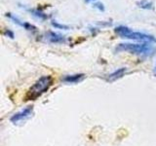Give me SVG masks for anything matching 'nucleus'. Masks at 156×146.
<instances>
[{
	"mask_svg": "<svg viewBox=\"0 0 156 146\" xmlns=\"http://www.w3.org/2000/svg\"><path fill=\"white\" fill-rule=\"evenodd\" d=\"M117 52H128L135 55H151L154 52L153 47L150 43L133 44V43H121L116 47Z\"/></svg>",
	"mask_w": 156,
	"mask_h": 146,
	"instance_id": "7ed1b4c3",
	"label": "nucleus"
},
{
	"mask_svg": "<svg viewBox=\"0 0 156 146\" xmlns=\"http://www.w3.org/2000/svg\"><path fill=\"white\" fill-rule=\"evenodd\" d=\"M115 32L118 34L121 38L131 39L136 41H143L144 43H155L156 39L154 36L150 34H146L139 31H133L131 28L125 26H119L115 28Z\"/></svg>",
	"mask_w": 156,
	"mask_h": 146,
	"instance_id": "f03ea898",
	"label": "nucleus"
},
{
	"mask_svg": "<svg viewBox=\"0 0 156 146\" xmlns=\"http://www.w3.org/2000/svg\"><path fill=\"white\" fill-rule=\"evenodd\" d=\"M86 3H90V2H94V1H97V0H84Z\"/></svg>",
	"mask_w": 156,
	"mask_h": 146,
	"instance_id": "4468645a",
	"label": "nucleus"
},
{
	"mask_svg": "<svg viewBox=\"0 0 156 146\" xmlns=\"http://www.w3.org/2000/svg\"><path fill=\"white\" fill-rule=\"evenodd\" d=\"M26 10L27 12L30 13V15H32L33 17L40 19V21H46L48 19L47 14H45L43 11H41V10H39L38 8H27Z\"/></svg>",
	"mask_w": 156,
	"mask_h": 146,
	"instance_id": "0eeeda50",
	"label": "nucleus"
},
{
	"mask_svg": "<svg viewBox=\"0 0 156 146\" xmlns=\"http://www.w3.org/2000/svg\"><path fill=\"white\" fill-rule=\"evenodd\" d=\"M8 19H10L11 21L14 23H16L18 24L19 26H22L23 27L24 29H27V30H29V31H36V27L32 26L31 23H28L27 22H23L22 21L21 19L18 18L17 16H15V15H13L12 13H6V15H5Z\"/></svg>",
	"mask_w": 156,
	"mask_h": 146,
	"instance_id": "20e7f679",
	"label": "nucleus"
},
{
	"mask_svg": "<svg viewBox=\"0 0 156 146\" xmlns=\"http://www.w3.org/2000/svg\"><path fill=\"white\" fill-rule=\"evenodd\" d=\"M93 7H94L95 9H97V10H99L100 12H105V5L102 4L101 2H95L94 4H93Z\"/></svg>",
	"mask_w": 156,
	"mask_h": 146,
	"instance_id": "f8f14e48",
	"label": "nucleus"
},
{
	"mask_svg": "<svg viewBox=\"0 0 156 146\" xmlns=\"http://www.w3.org/2000/svg\"><path fill=\"white\" fill-rule=\"evenodd\" d=\"M138 7L140 9H144V10H152L154 8V4L152 1H148V0H140V1L136 2Z\"/></svg>",
	"mask_w": 156,
	"mask_h": 146,
	"instance_id": "9d476101",
	"label": "nucleus"
},
{
	"mask_svg": "<svg viewBox=\"0 0 156 146\" xmlns=\"http://www.w3.org/2000/svg\"><path fill=\"white\" fill-rule=\"evenodd\" d=\"M154 72H155V74H156V65H155V69H154Z\"/></svg>",
	"mask_w": 156,
	"mask_h": 146,
	"instance_id": "2eb2a0df",
	"label": "nucleus"
},
{
	"mask_svg": "<svg viewBox=\"0 0 156 146\" xmlns=\"http://www.w3.org/2000/svg\"><path fill=\"white\" fill-rule=\"evenodd\" d=\"M126 71H127V69H126L125 67H121V68H119V69L115 70L114 72H112L111 74L108 75V80L113 81V80L118 79V78L122 77V76H123V75L125 74Z\"/></svg>",
	"mask_w": 156,
	"mask_h": 146,
	"instance_id": "1a4fd4ad",
	"label": "nucleus"
},
{
	"mask_svg": "<svg viewBox=\"0 0 156 146\" xmlns=\"http://www.w3.org/2000/svg\"><path fill=\"white\" fill-rule=\"evenodd\" d=\"M51 24H52V26H54L57 29H63V30H68V29H70L69 26H67V24H63V23H60L57 21H52Z\"/></svg>",
	"mask_w": 156,
	"mask_h": 146,
	"instance_id": "9b49d317",
	"label": "nucleus"
},
{
	"mask_svg": "<svg viewBox=\"0 0 156 146\" xmlns=\"http://www.w3.org/2000/svg\"><path fill=\"white\" fill-rule=\"evenodd\" d=\"M45 39L48 42L54 44H62L66 41L65 36L54 31H48L47 33H45Z\"/></svg>",
	"mask_w": 156,
	"mask_h": 146,
	"instance_id": "423d86ee",
	"label": "nucleus"
},
{
	"mask_svg": "<svg viewBox=\"0 0 156 146\" xmlns=\"http://www.w3.org/2000/svg\"><path fill=\"white\" fill-rule=\"evenodd\" d=\"M32 111H33V106H27L24 109L17 112V113H15L11 117V121L13 123H18L20 121H23L26 118H27V117L30 116L32 114Z\"/></svg>",
	"mask_w": 156,
	"mask_h": 146,
	"instance_id": "39448f33",
	"label": "nucleus"
},
{
	"mask_svg": "<svg viewBox=\"0 0 156 146\" xmlns=\"http://www.w3.org/2000/svg\"><path fill=\"white\" fill-rule=\"evenodd\" d=\"M53 85L52 76H42L34 83V85L27 92V100H35L39 96H41L44 92H46Z\"/></svg>",
	"mask_w": 156,
	"mask_h": 146,
	"instance_id": "f257e3e1",
	"label": "nucleus"
},
{
	"mask_svg": "<svg viewBox=\"0 0 156 146\" xmlns=\"http://www.w3.org/2000/svg\"><path fill=\"white\" fill-rule=\"evenodd\" d=\"M85 77L84 74H74V75H66L65 78H63V81L66 83H77L80 82L83 78Z\"/></svg>",
	"mask_w": 156,
	"mask_h": 146,
	"instance_id": "6e6552de",
	"label": "nucleus"
},
{
	"mask_svg": "<svg viewBox=\"0 0 156 146\" xmlns=\"http://www.w3.org/2000/svg\"><path fill=\"white\" fill-rule=\"evenodd\" d=\"M4 34H5L6 36H8L9 38H11V39H14V37H15L14 32H13L12 30H10V29H6V30L4 31Z\"/></svg>",
	"mask_w": 156,
	"mask_h": 146,
	"instance_id": "ddd939ff",
	"label": "nucleus"
}]
</instances>
